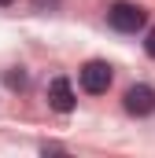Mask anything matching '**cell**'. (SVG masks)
<instances>
[{
  "label": "cell",
  "mask_w": 155,
  "mask_h": 158,
  "mask_svg": "<svg viewBox=\"0 0 155 158\" xmlns=\"http://www.w3.org/2000/svg\"><path fill=\"white\" fill-rule=\"evenodd\" d=\"M107 22H111V30H118V33H140L144 22H148V11H144L140 4L118 0V4L107 7Z\"/></svg>",
  "instance_id": "obj_1"
},
{
  "label": "cell",
  "mask_w": 155,
  "mask_h": 158,
  "mask_svg": "<svg viewBox=\"0 0 155 158\" xmlns=\"http://www.w3.org/2000/svg\"><path fill=\"white\" fill-rule=\"evenodd\" d=\"M111 66L104 63V59H89L81 70H78V85H81V92H89V96H104L107 88H111Z\"/></svg>",
  "instance_id": "obj_2"
},
{
  "label": "cell",
  "mask_w": 155,
  "mask_h": 158,
  "mask_svg": "<svg viewBox=\"0 0 155 158\" xmlns=\"http://www.w3.org/2000/svg\"><path fill=\"white\" fill-rule=\"evenodd\" d=\"M122 107H126V114H133V118L155 114V88H152V85H133V88L126 92Z\"/></svg>",
  "instance_id": "obj_3"
},
{
  "label": "cell",
  "mask_w": 155,
  "mask_h": 158,
  "mask_svg": "<svg viewBox=\"0 0 155 158\" xmlns=\"http://www.w3.org/2000/svg\"><path fill=\"white\" fill-rule=\"evenodd\" d=\"M48 107L59 110V114L74 110V88H70L67 77H52V85H48Z\"/></svg>",
  "instance_id": "obj_4"
},
{
  "label": "cell",
  "mask_w": 155,
  "mask_h": 158,
  "mask_svg": "<svg viewBox=\"0 0 155 158\" xmlns=\"http://www.w3.org/2000/svg\"><path fill=\"white\" fill-rule=\"evenodd\" d=\"M4 81H7V88L22 92V88H26V70H7V74H4Z\"/></svg>",
  "instance_id": "obj_5"
},
{
  "label": "cell",
  "mask_w": 155,
  "mask_h": 158,
  "mask_svg": "<svg viewBox=\"0 0 155 158\" xmlns=\"http://www.w3.org/2000/svg\"><path fill=\"white\" fill-rule=\"evenodd\" d=\"M55 4H59V0H33V7H37V11H52Z\"/></svg>",
  "instance_id": "obj_6"
},
{
  "label": "cell",
  "mask_w": 155,
  "mask_h": 158,
  "mask_svg": "<svg viewBox=\"0 0 155 158\" xmlns=\"http://www.w3.org/2000/svg\"><path fill=\"white\" fill-rule=\"evenodd\" d=\"M144 52H148V55H152V59H155V30H152V33H148V40H144Z\"/></svg>",
  "instance_id": "obj_7"
},
{
  "label": "cell",
  "mask_w": 155,
  "mask_h": 158,
  "mask_svg": "<svg viewBox=\"0 0 155 158\" xmlns=\"http://www.w3.org/2000/svg\"><path fill=\"white\" fill-rule=\"evenodd\" d=\"M7 4H15V0H0V7H7Z\"/></svg>",
  "instance_id": "obj_8"
}]
</instances>
